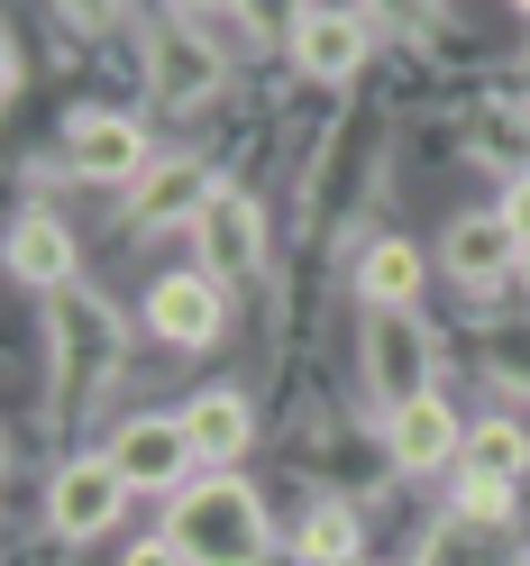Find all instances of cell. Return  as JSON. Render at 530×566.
<instances>
[{
    "mask_svg": "<svg viewBox=\"0 0 530 566\" xmlns=\"http://www.w3.org/2000/svg\"><path fill=\"white\" fill-rule=\"evenodd\" d=\"M165 539L193 566H266L274 557V521H266V493L247 475L201 467L184 493H165Z\"/></svg>",
    "mask_w": 530,
    "mask_h": 566,
    "instance_id": "1",
    "label": "cell"
},
{
    "mask_svg": "<svg viewBox=\"0 0 530 566\" xmlns=\"http://www.w3.org/2000/svg\"><path fill=\"white\" fill-rule=\"evenodd\" d=\"M46 347H55V384L74 402H92L101 384L119 375V311L101 302V293H83V283H64V293H46Z\"/></svg>",
    "mask_w": 530,
    "mask_h": 566,
    "instance_id": "2",
    "label": "cell"
},
{
    "mask_svg": "<svg viewBox=\"0 0 530 566\" xmlns=\"http://www.w3.org/2000/svg\"><path fill=\"white\" fill-rule=\"evenodd\" d=\"M357 357H366V394L384 411H403L420 394H439V338L412 321V311L394 302H366V321H357Z\"/></svg>",
    "mask_w": 530,
    "mask_h": 566,
    "instance_id": "3",
    "label": "cell"
},
{
    "mask_svg": "<svg viewBox=\"0 0 530 566\" xmlns=\"http://www.w3.org/2000/svg\"><path fill=\"white\" fill-rule=\"evenodd\" d=\"M128 493L137 484L119 475L111 448H101V457H64L55 484H46V530H55V539H101V530H119Z\"/></svg>",
    "mask_w": 530,
    "mask_h": 566,
    "instance_id": "4",
    "label": "cell"
},
{
    "mask_svg": "<svg viewBox=\"0 0 530 566\" xmlns=\"http://www.w3.org/2000/svg\"><path fill=\"white\" fill-rule=\"evenodd\" d=\"M111 457H119V475H128L137 493H184L193 467H201V448H193V430H184V411H137V420H119Z\"/></svg>",
    "mask_w": 530,
    "mask_h": 566,
    "instance_id": "5",
    "label": "cell"
},
{
    "mask_svg": "<svg viewBox=\"0 0 530 566\" xmlns=\"http://www.w3.org/2000/svg\"><path fill=\"white\" fill-rule=\"evenodd\" d=\"M147 165H156V147H147V128L128 111H83L64 128V174H74V184H119L128 192Z\"/></svg>",
    "mask_w": 530,
    "mask_h": 566,
    "instance_id": "6",
    "label": "cell"
},
{
    "mask_svg": "<svg viewBox=\"0 0 530 566\" xmlns=\"http://www.w3.org/2000/svg\"><path fill=\"white\" fill-rule=\"evenodd\" d=\"M210 192H220V184H210V165H201V156H156V165L128 184V229H137V238H156V229H193L201 210H210Z\"/></svg>",
    "mask_w": 530,
    "mask_h": 566,
    "instance_id": "7",
    "label": "cell"
},
{
    "mask_svg": "<svg viewBox=\"0 0 530 566\" xmlns=\"http://www.w3.org/2000/svg\"><path fill=\"white\" fill-rule=\"evenodd\" d=\"M220 321H229V302H220V274L184 265V274H156V283H147V329H156L165 347H184V357L220 338Z\"/></svg>",
    "mask_w": 530,
    "mask_h": 566,
    "instance_id": "8",
    "label": "cell"
},
{
    "mask_svg": "<svg viewBox=\"0 0 530 566\" xmlns=\"http://www.w3.org/2000/svg\"><path fill=\"white\" fill-rule=\"evenodd\" d=\"M384 448H394L403 475H448L457 457H467V420H457L439 394H420L403 411H384Z\"/></svg>",
    "mask_w": 530,
    "mask_h": 566,
    "instance_id": "9",
    "label": "cell"
},
{
    "mask_svg": "<svg viewBox=\"0 0 530 566\" xmlns=\"http://www.w3.org/2000/svg\"><path fill=\"white\" fill-rule=\"evenodd\" d=\"M193 247H201V274H257L266 265V210L257 201H247V192H210V210H201V220H193Z\"/></svg>",
    "mask_w": 530,
    "mask_h": 566,
    "instance_id": "10",
    "label": "cell"
},
{
    "mask_svg": "<svg viewBox=\"0 0 530 566\" xmlns=\"http://www.w3.org/2000/svg\"><path fill=\"white\" fill-rule=\"evenodd\" d=\"M439 265L467 283V293H493L503 274H521V229L503 220V210H467V220H448Z\"/></svg>",
    "mask_w": 530,
    "mask_h": 566,
    "instance_id": "11",
    "label": "cell"
},
{
    "mask_svg": "<svg viewBox=\"0 0 530 566\" xmlns=\"http://www.w3.org/2000/svg\"><path fill=\"white\" fill-rule=\"evenodd\" d=\"M366 55H375V19L366 10H311L293 28V64H302L311 83H357Z\"/></svg>",
    "mask_w": 530,
    "mask_h": 566,
    "instance_id": "12",
    "label": "cell"
},
{
    "mask_svg": "<svg viewBox=\"0 0 530 566\" xmlns=\"http://www.w3.org/2000/svg\"><path fill=\"white\" fill-rule=\"evenodd\" d=\"M10 274L28 293H64V283H74V229H64L55 210H19L10 220Z\"/></svg>",
    "mask_w": 530,
    "mask_h": 566,
    "instance_id": "13",
    "label": "cell"
},
{
    "mask_svg": "<svg viewBox=\"0 0 530 566\" xmlns=\"http://www.w3.org/2000/svg\"><path fill=\"white\" fill-rule=\"evenodd\" d=\"M184 430L201 448V467H229V457H247V439H257V411H247L238 394H193L184 402Z\"/></svg>",
    "mask_w": 530,
    "mask_h": 566,
    "instance_id": "14",
    "label": "cell"
},
{
    "mask_svg": "<svg viewBox=\"0 0 530 566\" xmlns=\"http://www.w3.org/2000/svg\"><path fill=\"white\" fill-rule=\"evenodd\" d=\"M420 247L412 238H375L366 256H357V302H394V311H412V293H420Z\"/></svg>",
    "mask_w": 530,
    "mask_h": 566,
    "instance_id": "15",
    "label": "cell"
},
{
    "mask_svg": "<svg viewBox=\"0 0 530 566\" xmlns=\"http://www.w3.org/2000/svg\"><path fill=\"white\" fill-rule=\"evenodd\" d=\"M457 475L521 484V475H530V430H521V420H476V430H467V457H457Z\"/></svg>",
    "mask_w": 530,
    "mask_h": 566,
    "instance_id": "16",
    "label": "cell"
},
{
    "mask_svg": "<svg viewBox=\"0 0 530 566\" xmlns=\"http://www.w3.org/2000/svg\"><path fill=\"white\" fill-rule=\"evenodd\" d=\"M293 557L302 566H347V557H357V512H347V503H311L302 530H293Z\"/></svg>",
    "mask_w": 530,
    "mask_h": 566,
    "instance_id": "17",
    "label": "cell"
},
{
    "mask_svg": "<svg viewBox=\"0 0 530 566\" xmlns=\"http://www.w3.org/2000/svg\"><path fill=\"white\" fill-rule=\"evenodd\" d=\"M156 83H165V101H201L210 83H220V64L193 55V46H156Z\"/></svg>",
    "mask_w": 530,
    "mask_h": 566,
    "instance_id": "18",
    "label": "cell"
},
{
    "mask_svg": "<svg viewBox=\"0 0 530 566\" xmlns=\"http://www.w3.org/2000/svg\"><path fill=\"white\" fill-rule=\"evenodd\" d=\"M229 10L257 28V38H284V46H293V28L311 19V0H229Z\"/></svg>",
    "mask_w": 530,
    "mask_h": 566,
    "instance_id": "19",
    "label": "cell"
},
{
    "mask_svg": "<svg viewBox=\"0 0 530 566\" xmlns=\"http://www.w3.org/2000/svg\"><path fill=\"white\" fill-rule=\"evenodd\" d=\"M512 493H521V484H493V475H457V512H467V521H512Z\"/></svg>",
    "mask_w": 530,
    "mask_h": 566,
    "instance_id": "20",
    "label": "cell"
},
{
    "mask_svg": "<svg viewBox=\"0 0 530 566\" xmlns=\"http://www.w3.org/2000/svg\"><path fill=\"white\" fill-rule=\"evenodd\" d=\"M357 10H366L375 28H394V38H420V28L439 19V0H357Z\"/></svg>",
    "mask_w": 530,
    "mask_h": 566,
    "instance_id": "21",
    "label": "cell"
},
{
    "mask_svg": "<svg viewBox=\"0 0 530 566\" xmlns=\"http://www.w3.org/2000/svg\"><path fill=\"white\" fill-rule=\"evenodd\" d=\"M119 566H193V557H184V548H174V539H165V530H156V539H137V548H128Z\"/></svg>",
    "mask_w": 530,
    "mask_h": 566,
    "instance_id": "22",
    "label": "cell"
},
{
    "mask_svg": "<svg viewBox=\"0 0 530 566\" xmlns=\"http://www.w3.org/2000/svg\"><path fill=\"white\" fill-rule=\"evenodd\" d=\"M503 220H512V229H521V247H530V165L503 184Z\"/></svg>",
    "mask_w": 530,
    "mask_h": 566,
    "instance_id": "23",
    "label": "cell"
},
{
    "mask_svg": "<svg viewBox=\"0 0 530 566\" xmlns=\"http://www.w3.org/2000/svg\"><path fill=\"white\" fill-rule=\"evenodd\" d=\"M55 10L74 19V28H111V19H119V0H55Z\"/></svg>",
    "mask_w": 530,
    "mask_h": 566,
    "instance_id": "24",
    "label": "cell"
},
{
    "mask_svg": "<svg viewBox=\"0 0 530 566\" xmlns=\"http://www.w3.org/2000/svg\"><path fill=\"white\" fill-rule=\"evenodd\" d=\"M174 10H184V19H201V10H229V0H174Z\"/></svg>",
    "mask_w": 530,
    "mask_h": 566,
    "instance_id": "25",
    "label": "cell"
},
{
    "mask_svg": "<svg viewBox=\"0 0 530 566\" xmlns=\"http://www.w3.org/2000/svg\"><path fill=\"white\" fill-rule=\"evenodd\" d=\"M521 283H530V247H521Z\"/></svg>",
    "mask_w": 530,
    "mask_h": 566,
    "instance_id": "26",
    "label": "cell"
},
{
    "mask_svg": "<svg viewBox=\"0 0 530 566\" xmlns=\"http://www.w3.org/2000/svg\"><path fill=\"white\" fill-rule=\"evenodd\" d=\"M512 10H521V19H530V0H512Z\"/></svg>",
    "mask_w": 530,
    "mask_h": 566,
    "instance_id": "27",
    "label": "cell"
},
{
    "mask_svg": "<svg viewBox=\"0 0 530 566\" xmlns=\"http://www.w3.org/2000/svg\"><path fill=\"white\" fill-rule=\"evenodd\" d=\"M347 566H357V557H347Z\"/></svg>",
    "mask_w": 530,
    "mask_h": 566,
    "instance_id": "28",
    "label": "cell"
}]
</instances>
